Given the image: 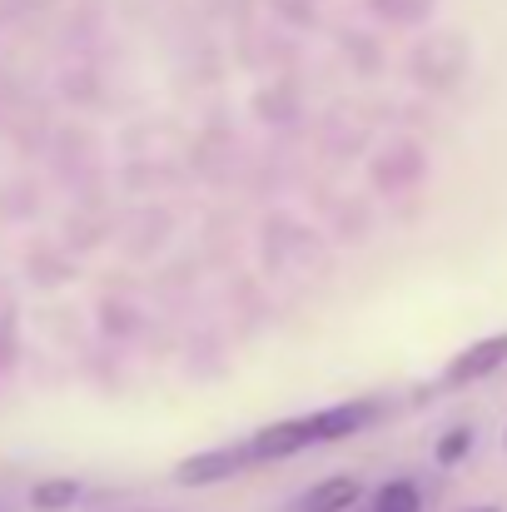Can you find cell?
Returning a JSON list of instances; mask_svg holds the SVG:
<instances>
[{
    "label": "cell",
    "mask_w": 507,
    "mask_h": 512,
    "mask_svg": "<svg viewBox=\"0 0 507 512\" xmlns=\"http://www.w3.org/2000/svg\"><path fill=\"white\" fill-rule=\"evenodd\" d=\"M304 448H314V423H309V418L269 423V428H259V433L244 443L249 468H254V463H284V458H294V453H304Z\"/></svg>",
    "instance_id": "obj_1"
},
{
    "label": "cell",
    "mask_w": 507,
    "mask_h": 512,
    "mask_svg": "<svg viewBox=\"0 0 507 512\" xmlns=\"http://www.w3.org/2000/svg\"><path fill=\"white\" fill-rule=\"evenodd\" d=\"M244 468H249L244 443H229V448H204V453L184 458V463L174 468V478H179L184 488H214V483H229V478L244 473Z\"/></svg>",
    "instance_id": "obj_2"
},
{
    "label": "cell",
    "mask_w": 507,
    "mask_h": 512,
    "mask_svg": "<svg viewBox=\"0 0 507 512\" xmlns=\"http://www.w3.org/2000/svg\"><path fill=\"white\" fill-rule=\"evenodd\" d=\"M503 363H507V334H493V339H478L473 348H463V353L448 363L443 383H448V388H463V383L488 378V373H493V368H503Z\"/></svg>",
    "instance_id": "obj_3"
},
{
    "label": "cell",
    "mask_w": 507,
    "mask_h": 512,
    "mask_svg": "<svg viewBox=\"0 0 507 512\" xmlns=\"http://www.w3.org/2000/svg\"><path fill=\"white\" fill-rule=\"evenodd\" d=\"M373 403L368 398H358V403H334V408H319V413H309V423H314V443H338V438H353L358 428H368L373 423Z\"/></svg>",
    "instance_id": "obj_4"
},
{
    "label": "cell",
    "mask_w": 507,
    "mask_h": 512,
    "mask_svg": "<svg viewBox=\"0 0 507 512\" xmlns=\"http://www.w3.org/2000/svg\"><path fill=\"white\" fill-rule=\"evenodd\" d=\"M358 498H363V483L348 478V473H338V478L314 483L309 493H299L284 512H348V508H358Z\"/></svg>",
    "instance_id": "obj_5"
},
{
    "label": "cell",
    "mask_w": 507,
    "mask_h": 512,
    "mask_svg": "<svg viewBox=\"0 0 507 512\" xmlns=\"http://www.w3.org/2000/svg\"><path fill=\"white\" fill-rule=\"evenodd\" d=\"M80 483L75 478H40L35 488H30V508L35 512H70L80 503Z\"/></svg>",
    "instance_id": "obj_6"
},
{
    "label": "cell",
    "mask_w": 507,
    "mask_h": 512,
    "mask_svg": "<svg viewBox=\"0 0 507 512\" xmlns=\"http://www.w3.org/2000/svg\"><path fill=\"white\" fill-rule=\"evenodd\" d=\"M373 512H423V493L408 478H393L373 493Z\"/></svg>",
    "instance_id": "obj_7"
},
{
    "label": "cell",
    "mask_w": 507,
    "mask_h": 512,
    "mask_svg": "<svg viewBox=\"0 0 507 512\" xmlns=\"http://www.w3.org/2000/svg\"><path fill=\"white\" fill-rule=\"evenodd\" d=\"M468 443H473V428H453L438 438V463H463L468 458Z\"/></svg>",
    "instance_id": "obj_8"
},
{
    "label": "cell",
    "mask_w": 507,
    "mask_h": 512,
    "mask_svg": "<svg viewBox=\"0 0 507 512\" xmlns=\"http://www.w3.org/2000/svg\"><path fill=\"white\" fill-rule=\"evenodd\" d=\"M468 512H498V508H468Z\"/></svg>",
    "instance_id": "obj_9"
}]
</instances>
